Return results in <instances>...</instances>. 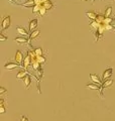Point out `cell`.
<instances>
[{"label":"cell","instance_id":"6da1fadb","mask_svg":"<svg viewBox=\"0 0 115 121\" xmlns=\"http://www.w3.org/2000/svg\"><path fill=\"white\" fill-rule=\"evenodd\" d=\"M10 27V15H7V16H4L3 19L1 21V30H5L7 28Z\"/></svg>","mask_w":115,"mask_h":121},{"label":"cell","instance_id":"7a4b0ae2","mask_svg":"<svg viewBox=\"0 0 115 121\" xmlns=\"http://www.w3.org/2000/svg\"><path fill=\"white\" fill-rule=\"evenodd\" d=\"M112 84H113V80H111V79H107V80L103 81V83L101 84V90H100V96L101 97H102V91L105 88H107V87H110Z\"/></svg>","mask_w":115,"mask_h":121},{"label":"cell","instance_id":"3957f363","mask_svg":"<svg viewBox=\"0 0 115 121\" xmlns=\"http://www.w3.org/2000/svg\"><path fill=\"white\" fill-rule=\"evenodd\" d=\"M31 64H32L31 56H30L29 55H26V56H25L24 60H23V63H22V67H23L24 69H27L29 66H31Z\"/></svg>","mask_w":115,"mask_h":121},{"label":"cell","instance_id":"277c9868","mask_svg":"<svg viewBox=\"0 0 115 121\" xmlns=\"http://www.w3.org/2000/svg\"><path fill=\"white\" fill-rule=\"evenodd\" d=\"M14 60H15V62H16V63H18V64H22V63H23V60H24V58H23V54H22L20 51H17V52H16V54L14 55Z\"/></svg>","mask_w":115,"mask_h":121},{"label":"cell","instance_id":"5b68a950","mask_svg":"<svg viewBox=\"0 0 115 121\" xmlns=\"http://www.w3.org/2000/svg\"><path fill=\"white\" fill-rule=\"evenodd\" d=\"M112 74H113V69L112 68H108V69H106L104 71V73H103V81L109 79L111 76H112Z\"/></svg>","mask_w":115,"mask_h":121},{"label":"cell","instance_id":"8992f818","mask_svg":"<svg viewBox=\"0 0 115 121\" xmlns=\"http://www.w3.org/2000/svg\"><path fill=\"white\" fill-rule=\"evenodd\" d=\"M15 43H18V44H25V43H29L28 39L26 37H22V36H19V37H15L13 39Z\"/></svg>","mask_w":115,"mask_h":121},{"label":"cell","instance_id":"52a82bcc","mask_svg":"<svg viewBox=\"0 0 115 121\" xmlns=\"http://www.w3.org/2000/svg\"><path fill=\"white\" fill-rule=\"evenodd\" d=\"M37 23H38L37 19H32V20H30V21H29L28 28H29V31H30V32L36 29V27H37Z\"/></svg>","mask_w":115,"mask_h":121},{"label":"cell","instance_id":"ba28073f","mask_svg":"<svg viewBox=\"0 0 115 121\" xmlns=\"http://www.w3.org/2000/svg\"><path fill=\"white\" fill-rule=\"evenodd\" d=\"M17 67H19L18 63H13V62H8V63H6L4 65V68L6 70H13V69H15V68H17Z\"/></svg>","mask_w":115,"mask_h":121},{"label":"cell","instance_id":"9c48e42d","mask_svg":"<svg viewBox=\"0 0 115 121\" xmlns=\"http://www.w3.org/2000/svg\"><path fill=\"white\" fill-rule=\"evenodd\" d=\"M16 30H17V32L20 35H22V36H28L27 30H26L24 27H22V26H16Z\"/></svg>","mask_w":115,"mask_h":121},{"label":"cell","instance_id":"30bf717a","mask_svg":"<svg viewBox=\"0 0 115 121\" xmlns=\"http://www.w3.org/2000/svg\"><path fill=\"white\" fill-rule=\"evenodd\" d=\"M90 78H91V80L93 83H96V84H99V85H101L102 84V81H101V79L100 77H98L97 75H95V74H91L90 75Z\"/></svg>","mask_w":115,"mask_h":121},{"label":"cell","instance_id":"8fae6325","mask_svg":"<svg viewBox=\"0 0 115 121\" xmlns=\"http://www.w3.org/2000/svg\"><path fill=\"white\" fill-rule=\"evenodd\" d=\"M86 88L88 89H92V90H101V86L99 84H96V83H90V84L86 85Z\"/></svg>","mask_w":115,"mask_h":121},{"label":"cell","instance_id":"7c38bea8","mask_svg":"<svg viewBox=\"0 0 115 121\" xmlns=\"http://www.w3.org/2000/svg\"><path fill=\"white\" fill-rule=\"evenodd\" d=\"M40 33V30H37V29L31 31V32H30V35H29V40H32L34 39H36V37H38Z\"/></svg>","mask_w":115,"mask_h":121},{"label":"cell","instance_id":"4fadbf2b","mask_svg":"<svg viewBox=\"0 0 115 121\" xmlns=\"http://www.w3.org/2000/svg\"><path fill=\"white\" fill-rule=\"evenodd\" d=\"M112 11H113V8L111 5H108L105 8V12H104V16L105 17H110L111 14H112Z\"/></svg>","mask_w":115,"mask_h":121},{"label":"cell","instance_id":"5bb4252c","mask_svg":"<svg viewBox=\"0 0 115 121\" xmlns=\"http://www.w3.org/2000/svg\"><path fill=\"white\" fill-rule=\"evenodd\" d=\"M40 65H41V64H40V62H38L37 60H32L31 66H32V69H33V70H35V71H40Z\"/></svg>","mask_w":115,"mask_h":121},{"label":"cell","instance_id":"9a60e30c","mask_svg":"<svg viewBox=\"0 0 115 121\" xmlns=\"http://www.w3.org/2000/svg\"><path fill=\"white\" fill-rule=\"evenodd\" d=\"M86 16L89 17L90 19H92V20H96V18H97V14H96L95 12H93V11H87Z\"/></svg>","mask_w":115,"mask_h":121},{"label":"cell","instance_id":"2e32d148","mask_svg":"<svg viewBox=\"0 0 115 121\" xmlns=\"http://www.w3.org/2000/svg\"><path fill=\"white\" fill-rule=\"evenodd\" d=\"M20 5L23 6V7H30V8H32V7L35 5V4H34V1H33V0H27L26 2L22 3V4H20Z\"/></svg>","mask_w":115,"mask_h":121},{"label":"cell","instance_id":"e0dca14e","mask_svg":"<svg viewBox=\"0 0 115 121\" xmlns=\"http://www.w3.org/2000/svg\"><path fill=\"white\" fill-rule=\"evenodd\" d=\"M104 20H105L104 14H97V18H96V21H97L99 24H100V23H104Z\"/></svg>","mask_w":115,"mask_h":121},{"label":"cell","instance_id":"ac0fdd59","mask_svg":"<svg viewBox=\"0 0 115 121\" xmlns=\"http://www.w3.org/2000/svg\"><path fill=\"white\" fill-rule=\"evenodd\" d=\"M100 39H102V33L99 31L98 29L95 30L94 31V39H95V41H98Z\"/></svg>","mask_w":115,"mask_h":121},{"label":"cell","instance_id":"d6986e66","mask_svg":"<svg viewBox=\"0 0 115 121\" xmlns=\"http://www.w3.org/2000/svg\"><path fill=\"white\" fill-rule=\"evenodd\" d=\"M23 81H24V85H25V87H26V88H28L29 85L31 84V79H30V77H29L28 75H26V76H25V78L23 79Z\"/></svg>","mask_w":115,"mask_h":121},{"label":"cell","instance_id":"ffe728a7","mask_svg":"<svg viewBox=\"0 0 115 121\" xmlns=\"http://www.w3.org/2000/svg\"><path fill=\"white\" fill-rule=\"evenodd\" d=\"M43 5L47 8V10H51L53 7V3L52 1H47V2H44Z\"/></svg>","mask_w":115,"mask_h":121},{"label":"cell","instance_id":"44dd1931","mask_svg":"<svg viewBox=\"0 0 115 121\" xmlns=\"http://www.w3.org/2000/svg\"><path fill=\"white\" fill-rule=\"evenodd\" d=\"M90 27H91V29H93V30H97L98 27H99V23L96 20H93L90 23Z\"/></svg>","mask_w":115,"mask_h":121},{"label":"cell","instance_id":"7402d4cb","mask_svg":"<svg viewBox=\"0 0 115 121\" xmlns=\"http://www.w3.org/2000/svg\"><path fill=\"white\" fill-rule=\"evenodd\" d=\"M25 76H26V73L24 71H19L18 73H17V75H16V78L17 79H24L25 78Z\"/></svg>","mask_w":115,"mask_h":121},{"label":"cell","instance_id":"603a6c76","mask_svg":"<svg viewBox=\"0 0 115 121\" xmlns=\"http://www.w3.org/2000/svg\"><path fill=\"white\" fill-rule=\"evenodd\" d=\"M47 8H45V7L41 4L40 5V12H38V14L40 15V16H44V15H45V13H47Z\"/></svg>","mask_w":115,"mask_h":121},{"label":"cell","instance_id":"cb8c5ba5","mask_svg":"<svg viewBox=\"0 0 115 121\" xmlns=\"http://www.w3.org/2000/svg\"><path fill=\"white\" fill-rule=\"evenodd\" d=\"M33 51L36 56H43V48H34Z\"/></svg>","mask_w":115,"mask_h":121},{"label":"cell","instance_id":"d4e9b609","mask_svg":"<svg viewBox=\"0 0 115 121\" xmlns=\"http://www.w3.org/2000/svg\"><path fill=\"white\" fill-rule=\"evenodd\" d=\"M40 9V5H34L32 7V13H38Z\"/></svg>","mask_w":115,"mask_h":121},{"label":"cell","instance_id":"484cf974","mask_svg":"<svg viewBox=\"0 0 115 121\" xmlns=\"http://www.w3.org/2000/svg\"><path fill=\"white\" fill-rule=\"evenodd\" d=\"M36 60H37L40 64H44V63H45V58H44V56H37Z\"/></svg>","mask_w":115,"mask_h":121},{"label":"cell","instance_id":"4316f807","mask_svg":"<svg viewBox=\"0 0 115 121\" xmlns=\"http://www.w3.org/2000/svg\"><path fill=\"white\" fill-rule=\"evenodd\" d=\"M113 18L112 17H105V20H104V23L106 24H111L113 22Z\"/></svg>","mask_w":115,"mask_h":121},{"label":"cell","instance_id":"83f0119b","mask_svg":"<svg viewBox=\"0 0 115 121\" xmlns=\"http://www.w3.org/2000/svg\"><path fill=\"white\" fill-rule=\"evenodd\" d=\"M0 40H1V41H5V40H7V37L3 35V33H0Z\"/></svg>","mask_w":115,"mask_h":121},{"label":"cell","instance_id":"f1b7e54d","mask_svg":"<svg viewBox=\"0 0 115 121\" xmlns=\"http://www.w3.org/2000/svg\"><path fill=\"white\" fill-rule=\"evenodd\" d=\"M114 29V26L112 24H106V30H111Z\"/></svg>","mask_w":115,"mask_h":121},{"label":"cell","instance_id":"f546056e","mask_svg":"<svg viewBox=\"0 0 115 121\" xmlns=\"http://www.w3.org/2000/svg\"><path fill=\"white\" fill-rule=\"evenodd\" d=\"M5 92H6V89L4 87H0V95H3Z\"/></svg>","mask_w":115,"mask_h":121},{"label":"cell","instance_id":"4dcf8cb0","mask_svg":"<svg viewBox=\"0 0 115 121\" xmlns=\"http://www.w3.org/2000/svg\"><path fill=\"white\" fill-rule=\"evenodd\" d=\"M34 1V4L35 5H41L43 4V1H41V0H33Z\"/></svg>","mask_w":115,"mask_h":121},{"label":"cell","instance_id":"1f68e13d","mask_svg":"<svg viewBox=\"0 0 115 121\" xmlns=\"http://www.w3.org/2000/svg\"><path fill=\"white\" fill-rule=\"evenodd\" d=\"M0 113H1V114H4L5 113V106H1V107H0Z\"/></svg>","mask_w":115,"mask_h":121},{"label":"cell","instance_id":"d6a6232c","mask_svg":"<svg viewBox=\"0 0 115 121\" xmlns=\"http://www.w3.org/2000/svg\"><path fill=\"white\" fill-rule=\"evenodd\" d=\"M1 106H4V99H3V98L0 99V107H1Z\"/></svg>","mask_w":115,"mask_h":121},{"label":"cell","instance_id":"836d02e7","mask_svg":"<svg viewBox=\"0 0 115 121\" xmlns=\"http://www.w3.org/2000/svg\"><path fill=\"white\" fill-rule=\"evenodd\" d=\"M20 121H28V119L26 118L25 116H21V119H20Z\"/></svg>","mask_w":115,"mask_h":121},{"label":"cell","instance_id":"e575fe53","mask_svg":"<svg viewBox=\"0 0 115 121\" xmlns=\"http://www.w3.org/2000/svg\"><path fill=\"white\" fill-rule=\"evenodd\" d=\"M41 1H43V3H44V2H47V1H49V0H41Z\"/></svg>","mask_w":115,"mask_h":121},{"label":"cell","instance_id":"d590c367","mask_svg":"<svg viewBox=\"0 0 115 121\" xmlns=\"http://www.w3.org/2000/svg\"><path fill=\"white\" fill-rule=\"evenodd\" d=\"M83 1H87V0H83Z\"/></svg>","mask_w":115,"mask_h":121},{"label":"cell","instance_id":"8d00e7d4","mask_svg":"<svg viewBox=\"0 0 115 121\" xmlns=\"http://www.w3.org/2000/svg\"><path fill=\"white\" fill-rule=\"evenodd\" d=\"M114 30H115V25H114Z\"/></svg>","mask_w":115,"mask_h":121},{"label":"cell","instance_id":"74e56055","mask_svg":"<svg viewBox=\"0 0 115 121\" xmlns=\"http://www.w3.org/2000/svg\"><path fill=\"white\" fill-rule=\"evenodd\" d=\"M113 19H114V20H115V17H114V18H113Z\"/></svg>","mask_w":115,"mask_h":121},{"label":"cell","instance_id":"f35d334b","mask_svg":"<svg viewBox=\"0 0 115 121\" xmlns=\"http://www.w3.org/2000/svg\"><path fill=\"white\" fill-rule=\"evenodd\" d=\"M18 1H21V0H18Z\"/></svg>","mask_w":115,"mask_h":121}]
</instances>
